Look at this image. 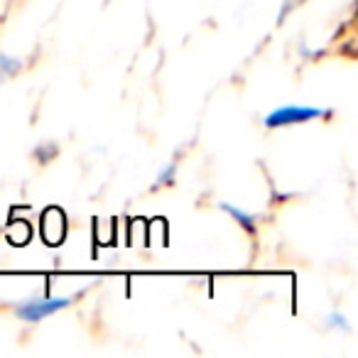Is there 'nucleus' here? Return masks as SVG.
Listing matches in <instances>:
<instances>
[{"instance_id": "423d86ee", "label": "nucleus", "mask_w": 358, "mask_h": 358, "mask_svg": "<svg viewBox=\"0 0 358 358\" xmlns=\"http://www.w3.org/2000/svg\"><path fill=\"white\" fill-rule=\"evenodd\" d=\"M57 155H59V145L57 143H40L35 150H32V157H35V162H40V164H50Z\"/></svg>"}, {"instance_id": "6e6552de", "label": "nucleus", "mask_w": 358, "mask_h": 358, "mask_svg": "<svg viewBox=\"0 0 358 358\" xmlns=\"http://www.w3.org/2000/svg\"><path fill=\"white\" fill-rule=\"evenodd\" d=\"M327 329H336V331H343V334H351V324H348V319L343 317L341 312H331L327 317Z\"/></svg>"}, {"instance_id": "f03ea898", "label": "nucleus", "mask_w": 358, "mask_h": 358, "mask_svg": "<svg viewBox=\"0 0 358 358\" xmlns=\"http://www.w3.org/2000/svg\"><path fill=\"white\" fill-rule=\"evenodd\" d=\"M74 302V297H30L25 302H17L15 304V317L22 319V322H42V319L52 317V314L62 312L66 309L69 304Z\"/></svg>"}, {"instance_id": "7ed1b4c3", "label": "nucleus", "mask_w": 358, "mask_h": 358, "mask_svg": "<svg viewBox=\"0 0 358 358\" xmlns=\"http://www.w3.org/2000/svg\"><path fill=\"white\" fill-rule=\"evenodd\" d=\"M42 234H45L47 243L57 245L62 243V238H64L66 234V221H64V214L57 209H50L45 214V219H42Z\"/></svg>"}, {"instance_id": "20e7f679", "label": "nucleus", "mask_w": 358, "mask_h": 358, "mask_svg": "<svg viewBox=\"0 0 358 358\" xmlns=\"http://www.w3.org/2000/svg\"><path fill=\"white\" fill-rule=\"evenodd\" d=\"M219 209H221V211H226V214H229L231 219H234L236 224H238L241 229H243L248 236H255V234H258V216L248 214V211L238 209V206L229 204V201H221V204H219Z\"/></svg>"}, {"instance_id": "1a4fd4ad", "label": "nucleus", "mask_w": 358, "mask_h": 358, "mask_svg": "<svg viewBox=\"0 0 358 358\" xmlns=\"http://www.w3.org/2000/svg\"><path fill=\"white\" fill-rule=\"evenodd\" d=\"M17 234L15 231H8V236H10V241L15 245H22V243H27V241H30V229H27V224H17Z\"/></svg>"}, {"instance_id": "f257e3e1", "label": "nucleus", "mask_w": 358, "mask_h": 358, "mask_svg": "<svg viewBox=\"0 0 358 358\" xmlns=\"http://www.w3.org/2000/svg\"><path fill=\"white\" fill-rule=\"evenodd\" d=\"M334 110L329 108H314V106H299V103H287L280 106V108L270 110L265 115V128L275 130V128H289V125H302L309 123V120L317 118H331Z\"/></svg>"}, {"instance_id": "0eeeda50", "label": "nucleus", "mask_w": 358, "mask_h": 358, "mask_svg": "<svg viewBox=\"0 0 358 358\" xmlns=\"http://www.w3.org/2000/svg\"><path fill=\"white\" fill-rule=\"evenodd\" d=\"M174 179H177V164H174V162L164 164V167L159 169L157 179H155L152 189H159V187H172V185H174Z\"/></svg>"}, {"instance_id": "39448f33", "label": "nucleus", "mask_w": 358, "mask_h": 358, "mask_svg": "<svg viewBox=\"0 0 358 358\" xmlns=\"http://www.w3.org/2000/svg\"><path fill=\"white\" fill-rule=\"evenodd\" d=\"M25 66V62L17 59V57H10L6 52H0V79H13L17 76Z\"/></svg>"}, {"instance_id": "9d476101", "label": "nucleus", "mask_w": 358, "mask_h": 358, "mask_svg": "<svg viewBox=\"0 0 358 358\" xmlns=\"http://www.w3.org/2000/svg\"><path fill=\"white\" fill-rule=\"evenodd\" d=\"M299 55H302L304 59H314V57H319V55H322V52H309L304 45H299Z\"/></svg>"}]
</instances>
